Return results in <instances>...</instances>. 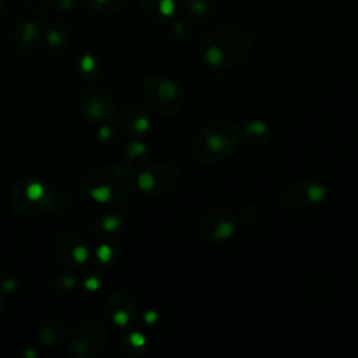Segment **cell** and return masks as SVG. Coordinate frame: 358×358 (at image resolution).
I'll return each instance as SVG.
<instances>
[{"label":"cell","instance_id":"1","mask_svg":"<svg viewBox=\"0 0 358 358\" xmlns=\"http://www.w3.org/2000/svg\"><path fill=\"white\" fill-rule=\"evenodd\" d=\"M253 48V38L241 27H222L210 31L199 42L198 55L210 69L233 68L242 62Z\"/></svg>","mask_w":358,"mask_h":358},{"label":"cell","instance_id":"2","mask_svg":"<svg viewBox=\"0 0 358 358\" xmlns=\"http://www.w3.org/2000/svg\"><path fill=\"white\" fill-rule=\"evenodd\" d=\"M239 143L241 132L231 120H211L192 140V154L203 164H216L231 157Z\"/></svg>","mask_w":358,"mask_h":358},{"label":"cell","instance_id":"3","mask_svg":"<svg viewBox=\"0 0 358 358\" xmlns=\"http://www.w3.org/2000/svg\"><path fill=\"white\" fill-rule=\"evenodd\" d=\"M83 182H88L85 192L98 202H120L131 193L133 186V176L127 168L108 167L88 171Z\"/></svg>","mask_w":358,"mask_h":358},{"label":"cell","instance_id":"4","mask_svg":"<svg viewBox=\"0 0 358 358\" xmlns=\"http://www.w3.org/2000/svg\"><path fill=\"white\" fill-rule=\"evenodd\" d=\"M142 90L150 108L162 116L179 114L186 105L182 87L162 73L147 74L143 80Z\"/></svg>","mask_w":358,"mask_h":358},{"label":"cell","instance_id":"5","mask_svg":"<svg viewBox=\"0 0 358 358\" xmlns=\"http://www.w3.org/2000/svg\"><path fill=\"white\" fill-rule=\"evenodd\" d=\"M181 183V171L175 165L158 162L144 168L136 178L137 188L151 199L172 193Z\"/></svg>","mask_w":358,"mask_h":358},{"label":"cell","instance_id":"6","mask_svg":"<svg viewBox=\"0 0 358 358\" xmlns=\"http://www.w3.org/2000/svg\"><path fill=\"white\" fill-rule=\"evenodd\" d=\"M328 188L315 179H297L287 185L280 194V202L287 210L304 211L323 203Z\"/></svg>","mask_w":358,"mask_h":358},{"label":"cell","instance_id":"7","mask_svg":"<svg viewBox=\"0 0 358 358\" xmlns=\"http://www.w3.org/2000/svg\"><path fill=\"white\" fill-rule=\"evenodd\" d=\"M237 217L233 211L220 207L207 213L202 221V234L210 242H222L234 235Z\"/></svg>","mask_w":358,"mask_h":358},{"label":"cell","instance_id":"8","mask_svg":"<svg viewBox=\"0 0 358 358\" xmlns=\"http://www.w3.org/2000/svg\"><path fill=\"white\" fill-rule=\"evenodd\" d=\"M81 111L83 115L91 122H105L111 119L115 114L114 98L104 90H90L81 98Z\"/></svg>","mask_w":358,"mask_h":358},{"label":"cell","instance_id":"9","mask_svg":"<svg viewBox=\"0 0 358 358\" xmlns=\"http://www.w3.org/2000/svg\"><path fill=\"white\" fill-rule=\"evenodd\" d=\"M136 301L127 291H116L115 294L109 297L107 304V312L109 318L116 326H127L131 323L132 318L135 315Z\"/></svg>","mask_w":358,"mask_h":358},{"label":"cell","instance_id":"10","mask_svg":"<svg viewBox=\"0 0 358 358\" xmlns=\"http://www.w3.org/2000/svg\"><path fill=\"white\" fill-rule=\"evenodd\" d=\"M73 336L72 351L80 357H88V355L94 357L91 351L92 348H95V351L100 355L107 341V333L103 326L94 323L92 320H90V335H88L90 337H83V335H80L77 332Z\"/></svg>","mask_w":358,"mask_h":358},{"label":"cell","instance_id":"11","mask_svg":"<svg viewBox=\"0 0 358 358\" xmlns=\"http://www.w3.org/2000/svg\"><path fill=\"white\" fill-rule=\"evenodd\" d=\"M13 193L24 196V202H20V205L23 207L18 211L38 213L42 207H45V185L41 181H37V179L35 181H23V182L18 183V186L14 189Z\"/></svg>","mask_w":358,"mask_h":358},{"label":"cell","instance_id":"12","mask_svg":"<svg viewBox=\"0 0 358 358\" xmlns=\"http://www.w3.org/2000/svg\"><path fill=\"white\" fill-rule=\"evenodd\" d=\"M42 38V29L34 20H24L13 31V44L24 52L34 51Z\"/></svg>","mask_w":358,"mask_h":358},{"label":"cell","instance_id":"13","mask_svg":"<svg viewBox=\"0 0 358 358\" xmlns=\"http://www.w3.org/2000/svg\"><path fill=\"white\" fill-rule=\"evenodd\" d=\"M241 132V140L246 143L248 146H263L269 142V139L272 136V131L265 120L262 119H253L246 122L242 129H239Z\"/></svg>","mask_w":358,"mask_h":358},{"label":"cell","instance_id":"14","mask_svg":"<svg viewBox=\"0 0 358 358\" xmlns=\"http://www.w3.org/2000/svg\"><path fill=\"white\" fill-rule=\"evenodd\" d=\"M175 0H142L143 13L154 21L164 23L175 16Z\"/></svg>","mask_w":358,"mask_h":358},{"label":"cell","instance_id":"15","mask_svg":"<svg viewBox=\"0 0 358 358\" xmlns=\"http://www.w3.org/2000/svg\"><path fill=\"white\" fill-rule=\"evenodd\" d=\"M122 129L136 135H143L150 131V119L144 114V111L137 107H129L123 111L120 116Z\"/></svg>","mask_w":358,"mask_h":358},{"label":"cell","instance_id":"16","mask_svg":"<svg viewBox=\"0 0 358 358\" xmlns=\"http://www.w3.org/2000/svg\"><path fill=\"white\" fill-rule=\"evenodd\" d=\"M45 41L46 45L49 49L55 52L63 51L69 44V29L64 24L59 23H52L48 29H46L45 34Z\"/></svg>","mask_w":358,"mask_h":358},{"label":"cell","instance_id":"17","mask_svg":"<svg viewBox=\"0 0 358 358\" xmlns=\"http://www.w3.org/2000/svg\"><path fill=\"white\" fill-rule=\"evenodd\" d=\"M122 350L129 357H142L147 351V339L140 332H131L122 339Z\"/></svg>","mask_w":358,"mask_h":358},{"label":"cell","instance_id":"18","mask_svg":"<svg viewBox=\"0 0 358 358\" xmlns=\"http://www.w3.org/2000/svg\"><path fill=\"white\" fill-rule=\"evenodd\" d=\"M183 10L193 18L210 17L216 10L214 0H183Z\"/></svg>","mask_w":358,"mask_h":358},{"label":"cell","instance_id":"19","mask_svg":"<svg viewBox=\"0 0 358 358\" xmlns=\"http://www.w3.org/2000/svg\"><path fill=\"white\" fill-rule=\"evenodd\" d=\"M64 330H66L64 324L62 322H59V320L46 322V323L41 326L40 339L45 344H56L63 339Z\"/></svg>","mask_w":358,"mask_h":358},{"label":"cell","instance_id":"20","mask_svg":"<svg viewBox=\"0 0 358 358\" xmlns=\"http://www.w3.org/2000/svg\"><path fill=\"white\" fill-rule=\"evenodd\" d=\"M88 9L97 13H118L123 10L129 0H83Z\"/></svg>","mask_w":358,"mask_h":358},{"label":"cell","instance_id":"21","mask_svg":"<svg viewBox=\"0 0 358 358\" xmlns=\"http://www.w3.org/2000/svg\"><path fill=\"white\" fill-rule=\"evenodd\" d=\"M79 69L83 74H90L91 76L92 73H95L98 70V60L90 53H85V55L80 57Z\"/></svg>","mask_w":358,"mask_h":358},{"label":"cell","instance_id":"22","mask_svg":"<svg viewBox=\"0 0 358 358\" xmlns=\"http://www.w3.org/2000/svg\"><path fill=\"white\" fill-rule=\"evenodd\" d=\"M239 217L244 222H253L259 217V209L253 203H244L239 207Z\"/></svg>","mask_w":358,"mask_h":358},{"label":"cell","instance_id":"23","mask_svg":"<svg viewBox=\"0 0 358 358\" xmlns=\"http://www.w3.org/2000/svg\"><path fill=\"white\" fill-rule=\"evenodd\" d=\"M147 154V148L144 144L139 142H133L127 146V158H143Z\"/></svg>","mask_w":358,"mask_h":358},{"label":"cell","instance_id":"24","mask_svg":"<svg viewBox=\"0 0 358 358\" xmlns=\"http://www.w3.org/2000/svg\"><path fill=\"white\" fill-rule=\"evenodd\" d=\"M122 224L123 222H122V220L118 216L104 217L103 220H101V227L104 230H107V231H115V230L122 227Z\"/></svg>","mask_w":358,"mask_h":358},{"label":"cell","instance_id":"25","mask_svg":"<svg viewBox=\"0 0 358 358\" xmlns=\"http://www.w3.org/2000/svg\"><path fill=\"white\" fill-rule=\"evenodd\" d=\"M55 5L60 13H69L76 9L77 0H55Z\"/></svg>","mask_w":358,"mask_h":358},{"label":"cell","instance_id":"26","mask_svg":"<svg viewBox=\"0 0 358 358\" xmlns=\"http://www.w3.org/2000/svg\"><path fill=\"white\" fill-rule=\"evenodd\" d=\"M111 256H112V252H111V248H109L108 245H103V246L98 249V257H100V261L108 262L109 259H111Z\"/></svg>","mask_w":358,"mask_h":358},{"label":"cell","instance_id":"27","mask_svg":"<svg viewBox=\"0 0 358 358\" xmlns=\"http://www.w3.org/2000/svg\"><path fill=\"white\" fill-rule=\"evenodd\" d=\"M157 319H158V315H157V312H154V311H150V312H147L144 315V320H146L148 324H154L157 322Z\"/></svg>","mask_w":358,"mask_h":358},{"label":"cell","instance_id":"28","mask_svg":"<svg viewBox=\"0 0 358 358\" xmlns=\"http://www.w3.org/2000/svg\"><path fill=\"white\" fill-rule=\"evenodd\" d=\"M97 287H98V280L97 279L87 280V288H90V290H97Z\"/></svg>","mask_w":358,"mask_h":358},{"label":"cell","instance_id":"29","mask_svg":"<svg viewBox=\"0 0 358 358\" xmlns=\"http://www.w3.org/2000/svg\"><path fill=\"white\" fill-rule=\"evenodd\" d=\"M109 135H112V132H111L109 127H101V131H100V137H101V139L109 137Z\"/></svg>","mask_w":358,"mask_h":358},{"label":"cell","instance_id":"30","mask_svg":"<svg viewBox=\"0 0 358 358\" xmlns=\"http://www.w3.org/2000/svg\"><path fill=\"white\" fill-rule=\"evenodd\" d=\"M3 311H5V298H3V296L0 294V316H2Z\"/></svg>","mask_w":358,"mask_h":358},{"label":"cell","instance_id":"31","mask_svg":"<svg viewBox=\"0 0 358 358\" xmlns=\"http://www.w3.org/2000/svg\"><path fill=\"white\" fill-rule=\"evenodd\" d=\"M2 9H3V3H2V0H0V12H2Z\"/></svg>","mask_w":358,"mask_h":358},{"label":"cell","instance_id":"32","mask_svg":"<svg viewBox=\"0 0 358 358\" xmlns=\"http://www.w3.org/2000/svg\"><path fill=\"white\" fill-rule=\"evenodd\" d=\"M25 2H38V0H25Z\"/></svg>","mask_w":358,"mask_h":358}]
</instances>
